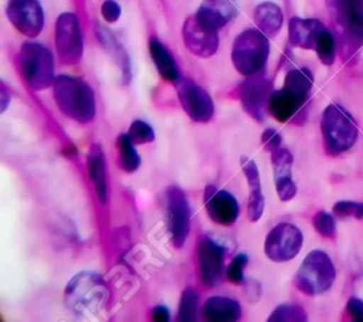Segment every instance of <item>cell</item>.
<instances>
[{"mask_svg": "<svg viewBox=\"0 0 363 322\" xmlns=\"http://www.w3.org/2000/svg\"><path fill=\"white\" fill-rule=\"evenodd\" d=\"M320 131L325 150L332 156L349 150L359 135L353 116L339 104H330L325 108L320 119Z\"/></svg>", "mask_w": 363, "mask_h": 322, "instance_id": "4", "label": "cell"}, {"mask_svg": "<svg viewBox=\"0 0 363 322\" xmlns=\"http://www.w3.org/2000/svg\"><path fill=\"white\" fill-rule=\"evenodd\" d=\"M86 166L89 179L94 183L98 199L102 204L108 200V186H106V170H105V157L101 146L94 143L86 155Z\"/></svg>", "mask_w": 363, "mask_h": 322, "instance_id": "22", "label": "cell"}, {"mask_svg": "<svg viewBox=\"0 0 363 322\" xmlns=\"http://www.w3.org/2000/svg\"><path fill=\"white\" fill-rule=\"evenodd\" d=\"M128 135L130 136V139L135 145L149 143L155 139V132H153L152 126L143 121H133L129 128Z\"/></svg>", "mask_w": 363, "mask_h": 322, "instance_id": "31", "label": "cell"}, {"mask_svg": "<svg viewBox=\"0 0 363 322\" xmlns=\"http://www.w3.org/2000/svg\"><path fill=\"white\" fill-rule=\"evenodd\" d=\"M254 21L265 35L274 37L282 26V11L279 6L271 1H264L255 7Z\"/></svg>", "mask_w": 363, "mask_h": 322, "instance_id": "25", "label": "cell"}, {"mask_svg": "<svg viewBox=\"0 0 363 322\" xmlns=\"http://www.w3.org/2000/svg\"><path fill=\"white\" fill-rule=\"evenodd\" d=\"M305 102L306 101L282 87L281 89L271 92L268 99V111L277 121L286 122L301 111Z\"/></svg>", "mask_w": 363, "mask_h": 322, "instance_id": "21", "label": "cell"}, {"mask_svg": "<svg viewBox=\"0 0 363 322\" xmlns=\"http://www.w3.org/2000/svg\"><path fill=\"white\" fill-rule=\"evenodd\" d=\"M241 167L248 184L247 214L251 221H258L264 213V194L261 189L258 167L252 159L245 156L241 157Z\"/></svg>", "mask_w": 363, "mask_h": 322, "instance_id": "19", "label": "cell"}, {"mask_svg": "<svg viewBox=\"0 0 363 322\" xmlns=\"http://www.w3.org/2000/svg\"><path fill=\"white\" fill-rule=\"evenodd\" d=\"M335 278L336 271L329 255L313 250L302 261L295 275V285L306 295H319L332 287Z\"/></svg>", "mask_w": 363, "mask_h": 322, "instance_id": "6", "label": "cell"}, {"mask_svg": "<svg viewBox=\"0 0 363 322\" xmlns=\"http://www.w3.org/2000/svg\"><path fill=\"white\" fill-rule=\"evenodd\" d=\"M152 319L153 321H159V322H167L170 319V312H169V309L166 306L157 305L152 311Z\"/></svg>", "mask_w": 363, "mask_h": 322, "instance_id": "38", "label": "cell"}, {"mask_svg": "<svg viewBox=\"0 0 363 322\" xmlns=\"http://www.w3.org/2000/svg\"><path fill=\"white\" fill-rule=\"evenodd\" d=\"M203 316L211 322H233L240 319L241 306L227 296H210L204 304Z\"/></svg>", "mask_w": 363, "mask_h": 322, "instance_id": "23", "label": "cell"}, {"mask_svg": "<svg viewBox=\"0 0 363 322\" xmlns=\"http://www.w3.org/2000/svg\"><path fill=\"white\" fill-rule=\"evenodd\" d=\"M302 241L303 235L296 226L291 223H279L268 233L264 251L271 261H289L301 251Z\"/></svg>", "mask_w": 363, "mask_h": 322, "instance_id": "9", "label": "cell"}, {"mask_svg": "<svg viewBox=\"0 0 363 322\" xmlns=\"http://www.w3.org/2000/svg\"><path fill=\"white\" fill-rule=\"evenodd\" d=\"M356 218H363V203H359V209H357V216Z\"/></svg>", "mask_w": 363, "mask_h": 322, "instance_id": "40", "label": "cell"}, {"mask_svg": "<svg viewBox=\"0 0 363 322\" xmlns=\"http://www.w3.org/2000/svg\"><path fill=\"white\" fill-rule=\"evenodd\" d=\"M109 296L104 278L95 272L82 271L65 287V306L75 316H92L102 311Z\"/></svg>", "mask_w": 363, "mask_h": 322, "instance_id": "2", "label": "cell"}, {"mask_svg": "<svg viewBox=\"0 0 363 322\" xmlns=\"http://www.w3.org/2000/svg\"><path fill=\"white\" fill-rule=\"evenodd\" d=\"M20 70L30 88L41 91L54 82V58L40 43H24L20 50Z\"/></svg>", "mask_w": 363, "mask_h": 322, "instance_id": "7", "label": "cell"}, {"mask_svg": "<svg viewBox=\"0 0 363 322\" xmlns=\"http://www.w3.org/2000/svg\"><path fill=\"white\" fill-rule=\"evenodd\" d=\"M343 60L363 45V0H326Z\"/></svg>", "mask_w": 363, "mask_h": 322, "instance_id": "1", "label": "cell"}, {"mask_svg": "<svg viewBox=\"0 0 363 322\" xmlns=\"http://www.w3.org/2000/svg\"><path fill=\"white\" fill-rule=\"evenodd\" d=\"M176 91L179 101L190 119L196 122H208L213 118V101L210 95L194 81L189 78H179L176 81Z\"/></svg>", "mask_w": 363, "mask_h": 322, "instance_id": "11", "label": "cell"}, {"mask_svg": "<svg viewBox=\"0 0 363 322\" xmlns=\"http://www.w3.org/2000/svg\"><path fill=\"white\" fill-rule=\"evenodd\" d=\"M346 311L349 313V316L356 321V322H363V301L356 298V296H352L349 301H347V305H346Z\"/></svg>", "mask_w": 363, "mask_h": 322, "instance_id": "37", "label": "cell"}, {"mask_svg": "<svg viewBox=\"0 0 363 322\" xmlns=\"http://www.w3.org/2000/svg\"><path fill=\"white\" fill-rule=\"evenodd\" d=\"M149 52L157 72L162 75L163 79L176 82L180 78L179 70L172 52L156 37H152L149 40Z\"/></svg>", "mask_w": 363, "mask_h": 322, "instance_id": "24", "label": "cell"}, {"mask_svg": "<svg viewBox=\"0 0 363 322\" xmlns=\"http://www.w3.org/2000/svg\"><path fill=\"white\" fill-rule=\"evenodd\" d=\"M6 13L11 24L27 37H35L43 30L44 13L37 0H9Z\"/></svg>", "mask_w": 363, "mask_h": 322, "instance_id": "13", "label": "cell"}, {"mask_svg": "<svg viewBox=\"0 0 363 322\" xmlns=\"http://www.w3.org/2000/svg\"><path fill=\"white\" fill-rule=\"evenodd\" d=\"M237 14V7L231 0H204L196 13L206 26L218 30L230 23Z\"/></svg>", "mask_w": 363, "mask_h": 322, "instance_id": "20", "label": "cell"}, {"mask_svg": "<svg viewBox=\"0 0 363 322\" xmlns=\"http://www.w3.org/2000/svg\"><path fill=\"white\" fill-rule=\"evenodd\" d=\"M197 257L201 281L208 287L216 285L224 271V248L210 237H204L199 244Z\"/></svg>", "mask_w": 363, "mask_h": 322, "instance_id": "16", "label": "cell"}, {"mask_svg": "<svg viewBox=\"0 0 363 322\" xmlns=\"http://www.w3.org/2000/svg\"><path fill=\"white\" fill-rule=\"evenodd\" d=\"M101 14L108 23H115L121 16V7L115 0H105L101 6Z\"/></svg>", "mask_w": 363, "mask_h": 322, "instance_id": "35", "label": "cell"}, {"mask_svg": "<svg viewBox=\"0 0 363 322\" xmlns=\"http://www.w3.org/2000/svg\"><path fill=\"white\" fill-rule=\"evenodd\" d=\"M269 54V41L261 30L248 28L238 34L233 44L231 60L235 70L248 77L262 71Z\"/></svg>", "mask_w": 363, "mask_h": 322, "instance_id": "5", "label": "cell"}, {"mask_svg": "<svg viewBox=\"0 0 363 322\" xmlns=\"http://www.w3.org/2000/svg\"><path fill=\"white\" fill-rule=\"evenodd\" d=\"M54 99L60 111L81 123L95 116V98L91 87L81 78L58 75L54 78Z\"/></svg>", "mask_w": 363, "mask_h": 322, "instance_id": "3", "label": "cell"}, {"mask_svg": "<svg viewBox=\"0 0 363 322\" xmlns=\"http://www.w3.org/2000/svg\"><path fill=\"white\" fill-rule=\"evenodd\" d=\"M315 51H316L322 64H325V65H332L333 64L335 54H336V38L328 28L320 35Z\"/></svg>", "mask_w": 363, "mask_h": 322, "instance_id": "30", "label": "cell"}, {"mask_svg": "<svg viewBox=\"0 0 363 322\" xmlns=\"http://www.w3.org/2000/svg\"><path fill=\"white\" fill-rule=\"evenodd\" d=\"M118 150H119V162L125 172L132 173L138 170L140 166V156L135 149V143L132 142L128 133H121L118 136Z\"/></svg>", "mask_w": 363, "mask_h": 322, "instance_id": "27", "label": "cell"}, {"mask_svg": "<svg viewBox=\"0 0 363 322\" xmlns=\"http://www.w3.org/2000/svg\"><path fill=\"white\" fill-rule=\"evenodd\" d=\"M312 85H313V75L308 68L291 70L286 74L285 82H284V87L286 89H289L303 101L308 99Z\"/></svg>", "mask_w": 363, "mask_h": 322, "instance_id": "26", "label": "cell"}, {"mask_svg": "<svg viewBox=\"0 0 363 322\" xmlns=\"http://www.w3.org/2000/svg\"><path fill=\"white\" fill-rule=\"evenodd\" d=\"M313 227L315 230L326 238H332L336 233V224H335V218L332 214L326 213V211H318L313 216Z\"/></svg>", "mask_w": 363, "mask_h": 322, "instance_id": "32", "label": "cell"}, {"mask_svg": "<svg viewBox=\"0 0 363 322\" xmlns=\"http://www.w3.org/2000/svg\"><path fill=\"white\" fill-rule=\"evenodd\" d=\"M166 224L173 245L182 248L190 231V206L184 191L177 186L166 190Z\"/></svg>", "mask_w": 363, "mask_h": 322, "instance_id": "8", "label": "cell"}, {"mask_svg": "<svg viewBox=\"0 0 363 322\" xmlns=\"http://www.w3.org/2000/svg\"><path fill=\"white\" fill-rule=\"evenodd\" d=\"M306 312L296 304H281L269 315V322H305Z\"/></svg>", "mask_w": 363, "mask_h": 322, "instance_id": "28", "label": "cell"}, {"mask_svg": "<svg viewBox=\"0 0 363 322\" xmlns=\"http://www.w3.org/2000/svg\"><path fill=\"white\" fill-rule=\"evenodd\" d=\"M248 264V257L245 254H238L233 258L230 265L225 270V275L230 282L233 284H242L244 282V268Z\"/></svg>", "mask_w": 363, "mask_h": 322, "instance_id": "33", "label": "cell"}, {"mask_svg": "<svg viewBox=\"0 0 363 322\" xmlns=\"http://www.w3.org/2000/svg\"><path fill=\"white\" fill-rule=\"evenodd\" d=\"M9 104V94H7V88L4 84H1V111L6 109Z\"/></svg>", "mask_w": 363, "mask_h": 322, "instance_id": "39", "label": "cell"}, {"mask_svg": "<svg viewBox=\"0 0 363 322\" xmlns=\"http://www.w3.org/2000/svg\"><path fill=\"white\" fill-rule=\"evenodd\" d=\"M199 306V294L194 288L189 287L183 291L179 305V321L191 322L196 321Z\"/></svg>", "mask_w": 363, "mask_h": 322, "instance_id": "29", "label": "cell"}, {"mask_svg": "<svg viewBox=\"0 0 363 322\" xmlns=\"http://www.w3.org/2000/svg\"><path fill=\"white\" fill-rule=\"evenodd\" d=\"M261 142H262V145H264V148H265L267 150L274 152L275 149L279 148V145H281V142H282V138H281V135H279L275 129L268 128V129H265L264 133L261 135Z\"/></svg>", "mask_w": 363, "mask_h": 322, "instance_id": "36", "label": "cell"}, {"mask_svg": "<svg viewBox=\"0 0 363 322\" xmlns=\"http://www.w3.org/2000/svg\"><path fill=\"white\" fill-rule=\"evenodd\" d=\"M271 163L278 197L282 201H288L296 194V186L292 180V153L285 148H278L272 152Z\"/></svg>", "mask_w": 363, "mask_h": 322, "instance_id": "17", "label": "cell"}, {"mask_svg": "<svg viewBox=\"0 0 363 322\" xmlns=\"http://www.w3.org/2000/svg\"><path fill=\"white\" fill-rule=\"evenodd\" d=\"M55 47L61 62L77 64L82 57L79 21L72 13H62L55 23Z\"/></svg>", "mask_w": 363, "mask_h": 322, "instance_id": "10", "label": "cell"}, {"mask_svg": "<svg viewBox=\"0 0 363 322\" xmlns=\"http://www.w3.org/2000/svg\"><path fill=\"white\" fill-rule=\"evenodd\" d=\"M271 92V82L261 71L248 75L238 85V98L244 111L257 121H262Z\"/></svg>", "mask_w": 363, "mask_h": 322, "instance_id": "12", "label": "cell"}, {"mask_svg": "<svg viewBox=\"0 0 363 322\" xmlns=\"http://www.w3.org/2000/svg\"><path fill=\"white\" fill-rule=\"evenodd\" d=\"M326 27L316 18L292 17L289 21V41L292 45L315 50Z\"/></svg>", "mask_w": 363, "mask_h": 322, "instance_id": "18", "label": "cell"}, {"mask_svg": "<svg viewBox=\"0 0 363 322\" xmlns=\"http://www.w3.org/2000/svg\"><path fill=\"white\" fill-rule=\"evenodd\" d=\"M182 33L186 47L197 57H211L218 48L217 30L206 26L196 14L184 21Z\"/></svg>", "mask_w": 363, "mask_h": 322, "instance_id": "14", "label": "cell"}, {"mask_svg": "<svg viewBox=\"0 0 363 322\" xmlns=\"http://www.w3.org/2000/svg\"><path fill=\"white\" fill-rule=\"evenodd\" d=\"M204 206L210 218L221 226H231L240 214V207L234 196L225 190H218L214 186L206 187Z\"/></svg>", "mask_w": 363, "mask_h": 322, "instance_id": "15", "label": "cell"}, {"mask_svg": "<svg viewBox=\"0 0 363 322\" xmlns=\"http://www.w3.org/2000/svg\"><path fill=\"white\" fill-rule=\"evenodd\" d=\"M359 203L352 200H340L333 206L335 216L345 218V217H356L357 216Z\"/></svg>", "mask_w": 363, "mask_h": 322, "instance_id": "34", "label": "cell"}]
</instances>
